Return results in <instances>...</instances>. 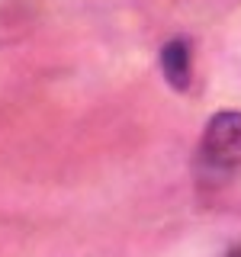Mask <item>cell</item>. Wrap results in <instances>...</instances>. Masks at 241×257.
<instances>
[{
  "mask_svg": "<svg viewBox=\"0 0 241 257\" xmlns=\"http://www.w3.org/2000/svg\"><path fill=\"white\" fill-rule=\"evenodd\" d=\"M241 167V112L222 109L209 119L196 155V171L206 183L225 180Z\"/></svg>",
  "mask_w": 241,
  "mask_h": 257,
  "instance_id": "cell-1",
  "label": "cell"
},
{
  "mask_svg": "<svg viewBox=\"0 0 241 257\" xmlns=\"http://www.w3.org/2000/svg\"><path fill=\"white\" fill-rule=\"evenodd\" d=\"M161 68H164V77L174 90H187L190 87V45L174 39V42L164 45L161 52Z\"/></svg>",
  "mask_w": 241,
  "mask_h": 257,
  "instance_id": "cell-2",
  "label": "cell"
},
{
  "mask_svg": "<svg viewBox=\"0 0 241 257\" xmlns=\"http://www.w3.org/2000/svg\"><path fill=\"white\" fill-rule=\"evenodd\" d=\"M228 257H241V247H235V251H231V254H228Z\"/></svg>",
  "mask_w": 241,
  "mask_h": 257,
  "instance_id": "cell-3",
  "label": "cell"
}]
</instances>
